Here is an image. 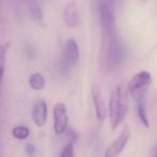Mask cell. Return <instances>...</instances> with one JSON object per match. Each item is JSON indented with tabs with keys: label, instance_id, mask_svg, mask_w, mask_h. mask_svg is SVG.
<instances>
[{
	"label": "cell",
	"instance_id": "1",
	"mask_svg": "<svg viewBox=\"0 0 157 157\" xmlns=\"http://www.w3.org/2000/svg\"><path fill=\"white\" fill-rule=\"evenodd\" d=\"M101 29V66L105 71H112L124 59V48L117 37L115 13L108 1L98 2Z\"/></svg>",
	"mask_w": 157,
	"mask_h": 157
},
{
	"label": "cell",
	"instance_id": "2",
	"mask_svg": "<svg viewBox=\"0 0 157 157\" xmlns=\"http://www.w3.org/2000/svg\"><path fill=\"white\" fill-rule=\"evenodd\" d=\"M109 117L112 129H116L121 123L124 121L127 114V95L122 85L116 86L111 93L109 99Z\"/></svg>",
	"mask_w": 157,
	"mask_h": 157
},
{
	"label": "cell",
	"instance_id": "3",
	"mask_svg": "<svg viewBox=\"0 0 157 157\" xmlns=\"http://www.w3.org/2000/svg\"><path fill=\"white\" fill-rule=\"evenodd\" d=\"M152 81H153V78L148 71L143 70V71L138 72V73H136L135 75L131 78L128 85H127L128 93L133 98L137 99L138 97L143 95L144 90L147 88L148 86L151 85Z\"/></svg>",
	"mask_w": 157,
	"mask_h": 157
},
{
	"label": "cell",
	"instance_id": "4",
	"mask_svg": "<svg viewBox=\"0 0 157 157\" xmlns=\"http://www.w3.org/2000/svg\"><path fill=\"white\" fill-rule=\"evenodd\" d=\"M130 138V130L127 126L123 128L122 132L118 135V137L114 140L113 143H111L105 150L103 157H118V155L124 151L126 144L128 143Z\"/></svg>",
	"mask_w": 157,
	"mask_h": 157
},
{
	"label": "cell",
	"instance_id": "5",
	"mask_svg": "<svg viewBox=\"0 0 157 157\" xmlns=\"http://www.w3.org/2000/svg\"><path fill=\"white\" fill-rule=\"evenodd\" d=\"M54 116V131L56 135H61L68 129V113L67 108L63 103H56L53 110Z\"/></svg>",
	"mask_w": 157,
	"mask_h": 157
},
{
	"label": "cell",
	"instance_id": "6",
	"mask_svg": "<svg viewBox=\"0 0 157 157\" xmlns=\"http://www.w3.org/2000/svg\"><path fill=\"white\" fill-rule=\"evenodd\" d=\"M92 97H93V102H94L95 105V110H96L97 118H98L99 122H103L107 118L109 110L107 109V105H105V99L102 97L101 90L96 84H94L92 87Z\"/></svg>",
	"mask_w": 157,
	"mask_h": 157
},
{
	"label": "cell",
	"instance_id": "7",
	"mask_svg": "<svg viewBox=\"0 0 157 157\" xmlns=\"http://www.w3.org/2000/svg\"><path fill=\"white\" fill-rule=\"evenodd\" d=\"M80 59V50L78 45L74 39H68L65 44L63 51V65L69 69L71 66L75 65Z\"/></svg>",
	"mask_w": 157,
	"mask_h": 157
},
{
	"label": "cell",
	"instance_id": "8",
	"mask_svg": "<svg viewBox=\"0 0 157 157\" xmlns=\"http://www.w3.org/2000/svg\"><path fill=\"white\" fill-rule=\"evenodd\" d=\"M33 121L38 127H43L48 120V105L44 100H39L35 103L31 110Z\"/></svg>",
	"mask_w": 157,
	"mask_h": 157
},
{
	"label": "cell",
	"instance_id": "9",
	"mask_svg": "<svg viewBox=\"0 0 157 157\" xmlns=\"http://www.w3.org/2000/svg\"><path fill=\"white\" fill-rule=\"evenodd\" d=\"M63 21L69 27H76L80 23L78 7L74 2H69L63 9Z\"/></svg>",
	"mask_w": 157,
	"mask_h": 157
},
{
	"label": "cell",
	"instance_id": "10",
	"mask_svg": "<svg viewBox=\"0 0 157 157\" xmlns=\"http://www.w3.org/2000/svg\"><path fill=\"white\" fill-rule=\"evenodd\" d=\"M137 113L140 121L142 122V124L148 128L150 127V123H148V118L147 115H146V109H145V105H144L143 95L137 98Z\"/></svg>",
	"mask_w": 157,
	"mask_h": 157
},
{
	"label": "cell",
	"instance_id": "11",
	"mask_svg": "<svg viewBox=\"0 0 157 157\" xmlns=\"http://www.w3.org/2000/svg\"><path fill=\"white\" fill-rule=\"evenodd\" d=\"M29 85L33 90H43L44 86H45V78L42 75L41 73L37 72V73H33L29 78Z\"/></svg>",
	"mask_w": 157,
	"mask_h": 157
},
{
	"label": "cell",
	"instance_id": "12",
	"mask_svg": "<svg viewBox=\"0 0 157 157\" xmlns=\"http://www.w3.org/2000/svg\"><path fill=\"white\" fill-rule=\"evenodd\" d=\"M29 13H30L33 21H35L36 23H41V21L43 20V14H42L41 7H40V5L37 1L29 2Z\"/></svg>",
	"mask_w": 157,
	"mask_h": 157
},
{
	"label": "cell",
	"instance_id": "13",
	"mask_svg": "<svg viewBox=\"0 0 157 157\" xmlns=\"http://www.w3.org/2000/svg\"><path fill=\"white\" fill-rule=\"evenodd\" d=\"M30 130L25 126H16L12 129V136L17 140H25L29 137Z\"/></svg>",
	"mask_w": 157,
	"mask_h": 157
},
{
	"label": "cell",
	"instance_id": "14",
	"mask_svg": "<svg viewBox=\"0 0 157 157\" xmlns=\"http://www.w3.org/2000/svg\"><path fill=\"white\" fill-rule=\"evenodd\" d=\"M59 157H74L73 144L69 142V143L63 148V151H61V153H60V156Z\"/></svg>",
	"mask_w": 157,
	"mask_h": 157
},
{
	"label": "cell",
	"instance_id": "15",
	"mask_svg": "<svg viewBox=\"0 0 157 157\" xmlns=\"http://www.w3.org/2000/svg\"><path fill=\"white\" fill-rule=\"evenodd\" d=\"M8 44H3L0 48V54H1V68H2V72L5 71V63H6V53H7Z\"/></svg>",
	"mask_w": 157,
	"mask_h": 157
},
{
	"label": "cell",
	"instance_id": "16",
	"mask_svg": "<svg viewBox=\"0 0 157 157\" xmlns=\"http://www.w3.org/2000/svg\"><path fill=\"white\" fill-rule=\"evenodd\" d=\"M66 133H67V137L69 138L70 140V143H73L76 139H78V133L75 132L73 128H68L66 130Z\"/></svg>",
	"mask_w": 157,
	"mask_h": 157
},
{
	"label": "cell",
	"instance_id": "17",
	"mask_svg": "<svg viewBox=\"0 0 157 157\" xmlns=\"http://www.w3.org/2000/svg\"><path fill=\"white\" fill-rule=\"evenodd\" d=\"M25 151H26L27 155H29V156H33V155H35L36 153V147L33 145V144H27L26 147H25Z\"/></svg>",
	"mask_w": 157,
	"mask_h": 157
},
{
	"label": "cell",
	"instance_id": "18",
	"mask_svg": "<svg viewBox=\"0 0 157 157\" xmlns=\"http://www.w3.org/2000/svg\"><path fill=\"white\" fill-rule=\"evenodd\" d=\"M151 157H157V143L153 146L152 151H151Z\"/></svg>",
	"mask_w": 157,
	"mask_h": 157
}]
</instances>
